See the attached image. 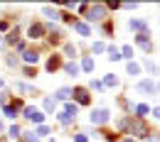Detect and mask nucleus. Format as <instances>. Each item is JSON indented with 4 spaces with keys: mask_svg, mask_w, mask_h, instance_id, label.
<instances>
[{
    "mask_svg": "<svg viewBox=\"0 0 160 142\" xmlns=\"http://www.w3.org/2000/svg\"><path fill=\"white\" fill-rule=\"evenodd\" d=\"M126 69H128V74H131V76H138V74H140V66L136 64V61H131Z\"/></svg>",
    "mask_w": 160,
    "mask_h": 142,
    "instance_id": "obj_14",
    "label": "nucleus"
},
{
    "mask_svg": "<svg viewBox=\"0 0 160 142\" xmlns=\"http://www.w3.org/2000/svg\"><path fill=\"white\" fill-rule=\"evenodd\" d=\"M131 30H138V32H143V34H145V22H140V20H131Z\"/></svg>",
    "mask_w": 160,
    "mask_h": 142,
    "instance_id": "obj_13",
    "label": "nucleus"
},
{
    "mask_svg": "<svg viewBox=\"0 0 160 142\" xmlns=\"http://www.w3.org/2000/svg\"><path fill=\"white\" fill-rule=\"evenodd\" d=\"M74 30H77L79 34H84V37H89V34H91V30H89V25H84V22H77V25H74Z\"/></svg>",
    "mask_w": 160,
    "mask_h": 142,
    "instance_id": "obj_9",
    "label": "nucleus"
},
{
    "mask_svg": "<svg viewBox=\"0 0 160 142\" xmlns=\"http://www.w3.org/2000/svg\"><path fill=\"white\" fill-rule=\"evenodd\" d=\"M42 105H44V110H47V113H52V110H54V98H44Z\"/></svg>",
    "mask_w": 160,
    "mask_h": 142,
    "instance_id": "obj_20",
    "label": "nucleus"
},
{
    "mask_svg": "<svg viewBox=\"0 0 160 142\" xmlns=\"http://www.w3.org/2000/svg\"><path fill=\"white\" fill-rule=\"evenodd\" d=\"M116 83H118V79H116L113 74H108V76L103 79V83H101V86H116Z\"/></svg>",
    "mask_w": 160,
    "mask_h": 142,
    "instance_id": "obj_18",
    "label": "nucleus"
},
{
    "mask_svg": "<svg viewBox=\"0 0 160 142\" xmlns=\"http://www.w3.org/2000/svg\"><path fill=\"white\" fill-rule=\"evenodd\" d=\"M136 113H138V115H148V113H150V108L140 103V105H136Z\"/></svg>",
    "mask_w": 160,
    "mask_h": 142,
    "instance_id": "obj_21",
    "label": "nucleus"
},
{
    "mask_svg": "<svg viewBox=\"0 0 160 142\" xmlns=\"http://www.w3.org/2000/svg\"><path fill=\"white\" fill-rule=\"evenodd\" d=\"M103 15H106V7H103V5H91V7H89V15H86V17L94 22V20H103Z\"/></svg>",
    "mask_w": 160,
    "mask_h": 142,
    "instance_id": "obj_2",
    "label": "nucleus"
},
{
    "mask_svg": "<svg viewBox=\"0 0 160 142\" xmlns=\"http://www.w3.org/2000/svg\"><path fill=\"white\" fill-rule=\"evenodd\" d=\"M123 127H128V132H131V135H133V132H136V135H145V125H143L140 120H136V122H126Z\"/></svg>",
    "mask_w": 160,
    "mask_h": 142,
    "instance_id": "obj_5",
    "label": "nucleus"
},
{
    "mask_svg": "<svg viewBox=\"0 0 160 142\" xmlns=\"http://www.w3.org/2000/svg\"><path fill=\"white\" fill-rule=\"evenodd\" d=\"M0 86H2V79H0Z\"/></svg>",
    "mask_w": 160,
    "mask_h": 142,
    "instance_id": "obj_36",
    "label": "nucleus"
},
{
    "mask_svg": "<svg viewBox=\"0 0 160 142\" xmlns=\"http://www.w3.org/2000/svg\"><path fill=\"white\" fill-rule=\"evenodd\" d=\"M35 135H49V130H47V127H44V125H40V127H37V132H35Z\"/></svg>",
    "mask_w": 160,
    "mask_h": 142,
    "instance_id": "obj_30",
    "label": "nucleus"
},
{
    "mask_svg": "<svg viewBox=\"0 0 160 142\" xmlns=\"http://www.w3.org/2000/svg\"><path fill=\"white\" fill-rule=\"evenodd\" d=\"M57 118H59V122H62V125H69V122H72V118H69L67 113H59Z\"/></svg>",
    "mask_w": 160,
    "mask_h": 142,
    "instance_id": "obj_25",
    "label": "nucleus"
},
{
    "mask_svg": "<svg viewBox=\"0 0 160 142\" xmlns=\"http://www.w3.org/2000/svg\"><path fill=\"white\" fill-rule=\"evenodd\" d=\"M121 54H123V57H128V59H131V57H133V49H131V47H123V49H121Z\"/></svg>",
    "mask_w": 160,
    "mask_h": 142,
    "instance_id": "obj_27",
    "label": "nucleus"
},
{
    "mask_svg": "<svg viewBox=\"0 0 160 142\" xmlns=\"http://www.w3.org/2000/svg\"><path fill=\"white\" fill-rule=\"evenodd\" d=\"M42 32H44V27H42V25H32V27H30V39H40Z\"/></svg>",
    "mask_w": 160,
    "mask_h": 142,
    "instance_id": "obj_7",
    "label": "nucleus"
},
{
    "mask_svg": "<svg viewBox=\"0 0 160 142\" xmlns=\"http://www.w3.org/2000/svg\"><path fill=\"white\" fill-rule=\"evenodd\" d=\"M25 118H30V120H35V122H42V120H44V115H42L37 108H32V105H27V108H25Z\"/></svg>",
    "mask_w": 160,
    "mask_h": 142,
    "instance_id": "obj_4",
    "label": "nucleus"
},
{
    "mask_svg": "<svg viewBox=\"0 0 160 142\" xmlns=\"http://www.w3.org/2000/svg\"><path fill=\"white\" fill-rule=\"evenodd\" d=\"M59 64H62L59 57H52V59L47 61V69H49V71H57V69H59Z\"/></svg>",
    "mask_w": 160,
    "mask_h": 142,
    "instance_id": "obj_12",
    "label": "nucleus"
},
{
    "mask_svg": "<svg viewBox=\"0 0 160 142\" xmlns=\"http://www.w3.org/2000/svg\"><path fill=\"white\" fill-rule=\"evenodd\" d=\"M108 59H111V61L121 59V52H118V49H116V47H108Z\"/></svg>",
    "mask_w": 160,
    "mask_h": 142,
    "instance_id": "obj_17",
    "label": "nucleus"
},
{
    "mask_svg": "<svg viewBox=\"0 0 160 142\" xmlns=\"http://www.w3.org/2000/svg\"><path fill=\"white\" fill-rule=\"evenodd\" d=\"M64 71H67L69 76H77V74H79V64H74V61H69V64H64Z\"/></svg>",
    "mask_w": 160,
    "mask_h": 142,
    "instance_id": "obj_8",
    "label": "nucleus"
},
{
    "mask_svg": "<svg viewBox=\"0 0 160 142\" xmlns=\"http://www.w3.org/2000/svg\"><path fill=\"white\" fill-rule=\"evenodd\" d=\"M138 44H140V47H145V49H150V44H148V34H140V37H138Z\"/></svg>",
    "mask_w": 160,
    "mask_h": 142,
    "instance_id": "obj_23",
    "label": "nucleus"
},
{
    "mask_svg": "<svg viewBox=\"0 0 160 142\" xmlns=\"http://www.w3.org/2000/svg\"><path fill=\"white\" fill-rule=\"evenodd\" d=\"M153 115H155V118L160 120V105H158V108H153Z\"/></svg>",
    "mask_w": 160,
    "mask_h": 142,
    "instance_id": "obj_32",
    "label": "nucleus"
},
{
    "mask_svg": "<svg viewBox=\"0 0 160 142\" xmlns=\"http://www.w3.org/2000/svg\"><path fill=\"white\" fill-rule=\"evenodd\" d=\"M81 69H84V71H94V59H89V57H86V59L81 61Z\"/></svg>",
    "mask_w": 160,
    "mask_h": 142,
    "instance_id": "obj_16",
    "label": "nucleus"
},
{
    "mask_svg": "<svg viewBox=\"0 0 160 142\" xmlns=\"http://www.w3.org/2000/svg\"><path fill=\"white\" fill-rule=\"evenodd\" d=\"M91 122L94 125H103V122H108V110L106 108H99V110H91Z\"/></svg>",
    "mask_w": 160,
    "mask_h": 142,
    "instance_id": "obj_1",
    "label": "nucleus"
},
{
    "mask_svg": "<svg viewBox=\"0 0 160 142\" xmlns=\"http://www.w3.org/2000/svg\"><path fill=\"white\" fill-rule=\"evenodd\" d=\"M42 12H44L47 17H52V20L57 17V10H54V7H49V5H44V7H42Z\"/></svg>",
    "mask_w": 160,
    "mask_h": 142,
    "instance_id": "obj_19",
    "label": "nucleus"
},
{
    "mask_svg": "<svg viewBox=\"0 0 160 142\" xmlns=\"http://www.w3.org/2000/svg\"><path fill=\"white\" fill-rule=\"evenodd\" d=\"M64 54H67V57H74V54H77V49H74L72 44H67V47H64Z\"/></svg>",
    "mask_w": 160,
    "mask_h": 142,
    "instance_id": "obj_26",
    "label": "nucleus"
},
{
    "mask_svg": "<svg viewBox=\"0 0 160 142\" xmlns=\"http://www.w3.org/2000/svg\"><path fill=\"white\" fill-rule=\"evenodd\" d=\"M136 91H140V93H148V96H153L158 88H155V83L153 81H138L136 83Z\"/></svg>",
    "mask_w": 160,
    "mask_h": 142,
    "instance_id": "obj_3",
    "label": "nucleus"
},
{
    "mask_svg": "<svg viewBox=\"0 0 160 142\" xmlns=\"http://www.w3.org/2000/svg\"><path fill=\"white\" fill-rule=\"evenodd\" d=\"M25 140H27V142H40V140H37V135H35V132H27V135H25Z\"/></svg>",
    "mask_w": 160,
    "mask_h": 142,
    "instance_id": "obj_29",
    "label": "nucleus"
},
{
    "mask_svg": "<svg viewBox=\"0 0 160 142\" xmlns=\"http://www.w3.org/2000/svg\"><path fill=\"white\" fill-rule=\"evenodd\" d=\"M91 88H94V91H101V88H103V86H101L99 81H91Z\"/></svg>",
    "mask_w": 160,
    "mask_h": 142,
    "instance_id": "obj_31",
    "label": "nucleus"
},
{
    "mask_svg": "<svg viewBox=\"0 0 160 142\" xmlns=\"http://www.w3.org/2000/svg\"><path fill=\"white\" fill-rule=\"evenodd\" d=\"M10 137H12V140H18V137H20V127H18V125H12V127H10Z\"/></svg>",
    "mask_w": 160,
    "mask_h": 142,
    "instance_id": "obj_24",
    "label": "nucleus"
},
{
    "mask_svg": "<svg viewBox=\"0 0 160 142\" xmlns=\"http://www.w3.org/2000/svg\"><path fill=\"white\" fill-rule=\"evenodd\" d=\"M103 49H106V47H103V42H96V44H94V52H96V54H101Z\"/></svg>",
    "mask_w": 160,
    "mask_h": 142,
    "instance_id": "obj_28",
    "label": "nucleus"
},
{
    "mask_svg": "<svg viewBox=\"0 0 160 142\" xmlns=\"http://www.w3.org/2000/svg\"><path fill=\"white\" fill-rule=\"evenodd\" d=\"M77 110H79V108H77V105H74V103H67V108H64V110H62V113H67V115H69V118H72V115H77Z\"/></svg>",
    "mask_w": 160,
    "mask_h": 142,
    "instance_id": "obj_15",
    "label": "nucleus"
},
{
    "mask_svg": "<svg viewBox=\"0 0 160 142\" xmlns=\"http://www.w3.org/2000/svg\"><path fill=\"white\" fill-rule=\"evenodd\" d=\"M0 103H8V96H5V93H0Z\"/></svg>",
    "mask_w": 160,
    "mask_h": 142,
    "instance_id": "obj_34",
    "label": "nucleus"
},
{
    "mask_svg": "<svg viewBox=\"0 0 160 142\" xmlns=\"http://www.w3.org/2000/svg\"><path fill=\"white\" fill-rule=\"evenodd\" d=\"M69 96H72V91H69V88H59L54 98H57V101H69Z\"/></svg>",
    "mask_w": 160,
    "mask_h": 142,
    "instance_id": "obj_10",
    "label": "nucleus"
},
{
    "mask_svg": "<svg viewBox=\"0 0 160 142\" xmlns=\"http://www.w3.org/2000/svg\"><path fill=\"white\" fill-rule=\"evenodd\" d=\"M145 69H148L150 74H158V66H155V64H153L150 59H145Z\"/></svg>",
    "mask_w": 160,
    "mask_h": 142,
    "instance_id": "obj_22",
    "label": "nucleus"
},
{
    "mask_svg": "<svg viewBox=\"0 0 160 142\" xmlns=\"http://www.w3.org/2000/svg\"><path fill=\"white\" fill-rule=\"evenodd\" d=\"M74 140H77V142H86V135H77Z\"/></svg>",
    "mask_w": 160,
    "mask_h": 142,
    "instance_id": "obj_33",
    "label": "nucleus"
},
{
    "mask_svg": "<svg viewBox=\"0 0 160 142\" xmlns=\"http://www.w3.org/2000/svg\"><path fill=\"white\" fill-rule=\"evenodd\" d=\"M145 142H158V140L155 137H145Z\"/></svg>",
    "mask_w": 160,
    "mask_h": 142,
    "instance_id": "obj_35",
    "label": "nucleus"
},
{
    "mask_svg": "<svg viewBox=\"0 0 160 142\" xmlns=\"http://www.w3.org/2000/svg\"><path fill=\"white\" fill-rule=\"evenodd\" d=\"M22 59L27 61V64H37V59H40V57H37L35 52H25V54H22Z\"/></svg>",
    "mask_w": 160,
    "mask_h": 142,
    "instance_id": "obj_11",
    "label": "nucleus"
},
{
    "mask_svg": "<svg viewBox=\"0 0 160 142\" xmlns=\"http://www.w3.org/2000/svg\"><path fill=\"white\" fill-rule=\"evenodd\" d=\"M72 96H77V101H79L81 105H86V103H89V93H86L84 88H74V93H72Z\"/></svg>",
    "mask_w": 160,
    "mask_h": 142,
    "instance_id": "obj_6",
    "label": "nucleus"
}]
</instances>
